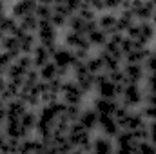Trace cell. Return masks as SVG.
Segmentation results:
<instances>
[{
  "label": "cell",
  "mask_w": 156,
  "mask_h": 154,
  "mask_svg": "<svg viewBox=\"0 0 156 154\" xmlns=\"http://www.w3.org/2000/svg\"><path fill=\"white\" fill-rule=\"evenodd\" d=\"M118 16V24H116V31L120 35H125L136 22H134V18H133V15L129 13V11H125V9H118L116 13Z\"/></svg>",
  "instance_id": "cell-22"
},
{
  "label": "cell",
  "mask_w": 156,
  "mask_h": 154,
  "mask_svg": "<svg viewBox=\"0 0 156 154\" xmlns=\"http://www.w3.org/2000/svg\"><path fill=\"white\" fill-rule=\"evenodd\" d=\"M38 75H40V80H42V82H51V80H55V78H60L58 67H56L53 62H49V64H45L44 67H40Z\"/></svg>",
  "instance_id": "cell-27"
},
{
  "label": "cell",
  "mask_w": 156,
  "mask_h": 154,
  "mask_svg": "<svg viewBox=\"0 0 156 154\" xmlns=\"http://www.w3.org/2000/svg\"><path fill=\"white\" fill-rule=\"evenodd\" d=\"M78 123H80L85 131H89V132H93L94 129H98V114H96V111H94L93 107L82 109V113L78 116Z\"/></svg>",
  "instance_id": "cell-16"
},
{
  "label": "cell",
  "mask_w": 156,
  "mask_h": 154,
  "mask_svg": "<svg viewBox=\"0 0 156 154\" xmlns=\"http://www.w3.org/2000/svg\"><path fill=\"white\" fill-rule=\"evenodd\" d=\"M75 60H76L75 53L71 49H67L66 45H58L56 51L53 53V58H51V62L58 67V75H60L62 80H67V75H69Z\"/></svg>",
  "instance_id": "cell-5"
},
{
  "label": "cell",
  "mask_w": 156,
  "mask_h": 154,
  "mask_svg": "<svg viewBox=\"0 0 156 154\" xmlns=\"http://www.w3.org/2000/svg\"><path fill=\"white\" fill-rule=\"evenodd\" d=\"M42 140L40 138H26L20 142V149L18 154H37L42 149Z\"/></svg>",
  "instance_id": "cell-23"
},
{
  "label": "cell",
  "mask_w": 156,
  "mask_h": 154,
  "mask_svg": "<svg viewBox=\"0 0 156 154\" xmlns=\"http://www.w3.org/2000/svg\"><path fill=\"white\" fill-rule=\"evenodd\" d=\"M151 22H153V24L156 26V13H154V16H153V20H151Z\"/></svg>",
  "instance_id": "cell-36"
},
{
  "label": "cell",
  "mask_w": 156,
  "mask_h": 154,
  "mask_svg": "<svg viewBox=\"0 0 156 154\" xmlns=\"http://www.w3.org/2000/svg\"><path fill=\"white\" fill-rule=\"evenodd\" d=\"M56 49H49V47H45V45H37L35 47V51L31 53V60H33V65H35V69H40V67H44L45 64H49L51 62V58H53V53H55Z\"/></svg>",
  "instance_id": "cell-12"
},
{
  "label": "cell",
  "mask_w": 156,
  "mask_h": 154,
  "mask_svg": "<svg viewBox=\"0 0 156 154\" xmlns=\"http://www.w3.org/2000/svg\"><path fill=\"white\" fill-rule=\"evenodd\" d=\"M100 60H102V64H104V71L109 75V73H113V71H118V69H122V60L116 58V56H111V54H107L105 51H100Z\"/></svg>",
  "instance_id": "cell-24"
},
{
  "label": "cell",
  "mask_w": 156,
  "mask_h": 154,
  "mask_svg": "<svg viewBox=\"0 0 156 154\" xmlns=\"http://www.w3.org/2000/svg\"><path fill=\"white\" fill-rule=\"evenodd\" d=\"M120 9L129 11L134 22H151L156 13V2H122Z\"/></svg>",
  "instance_id": "cell-3"
},
{
  "label": "cell",
  "mask_w": 156,
  "mask_h": 154,
  "mask_svg": "<svg viewBox=\"0 0 156 154\" xmlns=\"http://www.w3.org/2000/svg\"><path fill=\"white\" fill-rule=\"evenodd\" d=\"M154 33H156V26L153 22H136L125 33V37L131 38L136 45H140V47H149L151 40L154 38Z\"/></svg>",
  "instance_id": "cell-2"
},
{
  "label": "cell",
  "mask_w": 156,
  "mask_h": 154,
  "mask_svg": "<svg viewBox=\"0 0 156 154\" xmlns=\"http://www.w3.org/2000/svg\"><path fill=\"white\" fill-rule=\"evenodd\" d=\"M42 143H44V142H42ZM37 154H58V152H56V149H55L53 143H44L42 149H40Z\"/></svg>",
  "instance_id": "cell-33"
},
{
  "label": "cell",
  "mask_w": 156,
  "mask_h": 154,
  "mask_svg": "<svg viewBox=\"0 0 156 154\" xmlns=\"http://www.w3.org/2000/svg\"><path fill=\"white\" fill-rule=\"evenodd\" d=\"M64 40H66V47L71 51H91L87 37H83V35H76L73 31H67Z\"/></svg>",
  "instance_id": "cell-14"
},
{
  "label": "cell",
  "mask_w": 156,
  "mask_h": 154,
  "mask_svg": "<svg viewBox=\"0 0 156 154\" xmlns=\"http://www.w3.org/2000/svg\"><path fill=\"white\" fill-rule=\"evenodd\" d=\"M27 109H29V107H27L20 98L11 100V102L5 105V120H20L22 116L26 114Z\"/></svg>",
  "instance_id": "cell-19"
},
{
  "label": "cell",
  "mask_w": 156,
  "mask_h": 154,
  "mask_svg": "<svg viewBox=\"0 0 156 154\" xmlns=\"http://www.w3.org/2000/svg\"><path fill=\"white\" fill-rule=\"evenodd\" d=\"M145 123H147V121H145L144 114L140 113V109H133V111L127 114L125 121L122 123V131H129V132H134V131L142 129Z\"/></svg>",
  "instance_id": "cell-15"
},
{
  "label": "cell",
  "mask_w": 156,
  "mask_h": 154,
  "mask_svg": "<svg viewBox=\"0 0 156 154\" xmlns=\"http://www.w3.org/2000/svg\"><path fill=\"white\" fill-rule=\"evenodd\" d=\"M67 140L73 145V149H80L83 154H91V151H93V136L78 121L71 123L69 132H67Z\"/></svg>",
  "instance_id": "cell-1"
},
{
  "label": "cell",
  "mask_w": 156,
  "mask_h": 154,
  "mask_svg": "<svg viewBox=\"0 0 156 154\" xmlns=\"http://www.w3.org/2000/svg\"><path fill=\"white\" fill-rule=\"evenodd\" d=\"M0 51L11 54L15 60L22 56V51H20V40L16 37H4L0 42Z\"/></svg>",
  "instance_id": "cell-20"
},
{
  "label": "cell",
  "mask_w": 156,
  "mask_h": 154,
  "mask_svg": "<svg viewBox=\"0 0 156 154\" xmlns=\"http://www.w3.org/2000/svg\"><path fill=\"white\" fill-rule=\"evenodd\" d=\"M149 53H151V49L149 47H140V45H136L131 53H127L125 56H123V60H125V64H145V60H147V56H149Z\"/></svg>",
  "instance_id": "cell-21"
},
{
  "label": "cell",
  "mask_w": 156,
  "mask_h": 154,
  "mask_svg": "<svg viewBox=\"0 0 156 154\" xmlns=\"http://www.w3.org/2000/svg\"><path fill=\"white\" fill-rule=\"evenodd\" d=\"M85 67H87V71H89L91 75H94V76H98V75L105 73V71H104V64H102L100 56H91V58L85 62Z\"/></svg>",
  "instance_id": "cell-28"
},
{
  "label": "cell",
  "mask_w": 156,
  "mask_h": 154,
  "mask_svg": "<svg viewBox=\"0 0 156 154\" xmlns=\"http://www.w3.org/2000/svg\"><path fill=\"white\" fill-rule=\"evenodd\" d=\"M87 42H89V45H91V49H94V47H100V49H104L105 47V44L109 42V37L102 31V29H94V31H91L89 35H87Z\"/></svg>",
  "instance_id": "cell-25"
},
{
  "label": "cell",
  "mask_w": 156,
  "mask_h": 154,
  "mask_svg": "<svg viewBox=\"0 0 156 154\" xmlns=\"http://www.w3.org/2000/svg\"><path fill=\"white\" fill-rule=\"evenodd\" d=\"M116 24H118V16L116 13H100L96 18V26L98 29H102L107 37L116 35Z\"/></svg>",
  "instance_id": "cell-10"
},
{
  "label": "cell",
  "mask_w": 156,
  "mask_h": 154,
  "mask_svg": "<svg viewBox=\"0 0 156 154\" xmlns=\"http://www.w3.org/2000/svg\"><path fill=\"white\" fill-rule=\"evenodd\" d=\"M37 5H38V2H33V0L18 2V4L13 5V13H11V16L16 18V20H22V18H26V16H31V15L37 13Z\"/></svg>",
  "instance_id": "cell-17"
},
{
  "label": "cell",
  "mask_w": 156,
  "mask_h": 154,
  "mask_svg": "<svg viewBox=\"0 0 156 154\" xmlns=\"http://www.w3.org/2000/svg\"><path fill=\"white\" fill-rule=\"evenodd\" d=\"M136 154H156V147L147 140V142H138Z\"/></svg>",
  "instance_id": "cell-30"
},
{
  "label": "cell",
  "mask_w": 156,
  "mask_h": 154,
  "mask_svg": "<svg viewBox=\"0 0 156 154\" xmlns=\"http://www.w3.org/2000/svg\"><path fill=\"white\" fill-rule=\"evenodd\" d=\"M140 113L144 114L145 121H156V105H142Z\"/></svg>",
  "instance_id": "cell-31"
},
{
  "label": "cell",
  "mask_w": 156,
  "mask_h": 154,
  "mask_svg": "<svg viewBox=\"0 0 156 154\" xmlns=\"http://www.w3.org/2000/svg\"><path fill=\"white\" fill-rule=\"evenodd\" d=\"M69 154H83V152H82L80 149H73V151H71V152H69Z\"/></svg>",
  "instance_id": "cell-35"
},
{
  "label": "cell",
  "mask_w": 156,
  "mask_h": 154,
  "mask_svg": "<svg viewBox=\"0 0 156 154\" xmlns=\"http://www.w3.org/2000/svg\"><path fill=\"white\" fill-rule=\"evenodd\" d=\"M123 85H116L107 73H102L96 76V83H94V91L98 94V98H107V100H120Z\"/></svg>",
  "instance_id": "cell-4"
},
{
  "label": "cell",
  "mask_w": 156,
  "mask_h": 154,
  "mask_svg": "<svg viewBox=\"0 0 156 154\" xmlns=\"http://www.w3.org/2000/svg\"><path fill=\"white\" fill-rule=\"evenodd\" d=\"M91 154H115V142L107 136L93 138V151Z\"/></svg>",
  "instance_id": "cell-18"
},
{
  "label": "cell",
  "mask_w": 156,
  "mask_h": 154,
  "mask_svg": "<svg viewBox=\"0 0 156 154\" xmlns=\"http://www.w3.org/2000/svg\"><path fill=\"white\" fill-rule=\"evenodd\" d=\"M127 109H138L144 105V87L140 83H125L118 100Z\"/></svg>",
  "instance_id": "cell-6"
},
{
  "label": "cell",
  "mask_w": 156,
  "mask_h": 154,
  "mask_svg": "<svg viewBox=\"0 0 156 154\" xmlns=\"http://www.w3.org/2000/svg\"><path fill=\"white\" fill-rule=\"evenodd\" d=\"M122 71L127 83H142L147 76V71L142 64H123Z\"/></svg>",
  "instance_id": "cell-9"
},
{
  "label": "cell",
  "mask_w": 156,
  "mask_h": 154,
  "mask_svg": "<svg viewBox=\"0 0 156 154\" xmlns=\"http://www.w3.org/2000/svg\"><path fill=\"white\" fill-rule=\"evenodd\" d=\"M144 93H149V94H154L156 96V73H147Z\"/></svg>",
  "instance_id": "cell-29"
},
{
  "label": "cell",
  "mask_w": 156,
  "mask_h": 154,
  "mask_svg": "<svg viewBox=\"0 0 156 154\" xmlns=\"http://www.w3.org/2000/svg\"><path fill=\"white\" fill-rule=\"evenodd\" d=\"M118 105H120L118 100H107V98H98L96 96V100L93 103V109L96 111L98 116H115Z\"/></svg>",
  "instance_id": "cell-13"
},
{
  "label": "cell",
  "mask_w": 156,
  "mask_h": 154,
  "mask_svg": "<svg viewBox=\"0 0 156 154\" xmlns=\"http://www.w3.org/2000/svg\"><path fill=\"white\" fill-rule=\"evenodd\" d=\"M98 129L102 131V136H107L111 140H115L122 131L115 116H98Z\"/></svg>",
  "instance_id": "cell-11"
},
{
  "label": "cell",
  "mask_w": 156,
  "mask_h": 154,
  "mask_svg": "<svg viewBox=\"0 0 156 154\" xmlns=\"http://www.w3.org/2000/svg\"><path fill=\"white\" fill-rule=\"evenodd\" d=\"M144 67H145L147 73H156V51H151V53H149V56H147Z\"/></svg>",
  "instance_id": "cell-32"
},
{
  "label": "cell",
  "mask_w": 156,
  "mask_h": 154,
  "mask_svg": "<svg viewBox=\"0 0 156 154\" xmlns=\"http://www.w3.org/2000/svg\"><path fill=\"white\" fill-rule=\"evenodd\" d=\"M83 98H85V93L78 87V83L73 78H67L64 80V85H62V93H60V100L67 105H78L82 107L83 103Z\"/></svg>",
  "instance_id": "cell-7"
},
{
  "label": "cell",
  "mask_w": 156,
  "mask_h": 154,
  "mask_svg": "<svg viewBox=\"0 0 156 154\" xmlns=\"http://www.w3.org/2000/svg\"><path fill=\"white\" fill-rule=\"evenodd\" d=\"M22 127L29 132V134H33L35 131H37V123H38V113L35 111V109H27L26 111V114L22 116Z\"/></svg>",
  "instance_id": "cell-26"
},
{
  "label": "cell",
  "mask_w": 156,
  "mask_h": 154,
  "mask_svg": "<svg viewBox=\"0 0 156 154\" xmlns=\"http://www.w3.org/2000/svg\"><path fill=\"white\" fill-rule=\"evenodd\" d=\"M56 37H58V29L51 24V22H40L38 24V31H37V40L40 45H45L49 49H56Z\"/></svg>",
  "instance_id": "cell-8"
},
{
  "label": "cell",
  "mask_w": 156,
  "mask_h": 154,
  "mask_svg": "<svg viewBox=\"0 0 156 154\" xmlns=\"http://www.w3.org/2000/svg\"><path fill=\"white\" fill-rule=\"evenodd\" d=\"M5 145H7V136L4 134V131H0V151L2 152L5 151Z\"/></svg>",
  "instance_id": "cell-34"
}]
</instances>
